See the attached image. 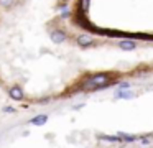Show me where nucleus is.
<instances>
[{"mask_svg":"<svg viewBox=\"0 0 153 148\" xmlns=\"http://www.w3.org/2000/svg\"><path fill=\"white\" fill-rule=\"evenodd\" d=\"M107 79H110V76L109 74H96V76H92V77H89V79H86L84 81V84H82V89L84 91H99V89H104V87H107Z\"/></svg>","mask_w":153,"mask_h":148,"instance_id":"1","label":"nucleus"},{"mask_svg":"<svg viewBox=\"0 0 153 148\" xmlns=\"http://www.w3.org/2000/svg\"><path fill=\"white\" fill-rule=\"evenodd\" d=\"M77 43H79L81 46H89L91 43H92V38L87 36V35H81V36H77Z\"/></svg>","mask_w":153,"mask_h":148,"instance_id":"8","label":"nucleus"},{"mask_svg":"<svg viewBox=\"0 0 153 148\" xmlns=\"http://www.w3.org/2000/svg\"><path fill=\"white\" fill-rule=\"evenodd\" d=\"M87 8H89V0H81V10L87 12Z\"/></svg>","mask_w":153,"mask_h":148,"instance_id":"10","label":"nucleus"},{"mask_svg":"<svg viewBox=\"0 0 153 148\" xmlns=\"http://www.w3.org/2000/svg\"><path fill=\"white\" fill-rule=\"evenodd\" d=\"M46 122H48V115L40 114V115H36V117L31 118L30 123H33V125H43V123H46Z\"/></svg>","mask_w":153,"mask_h":148,"instance_id":"4","label":"nucleus"},{"mask_svg":"<svg viewBox=\"0 0 153 148\" xmlns=\"http://www.w3.org/2000/svg\"><path fill=\"white\" fill-rule=\"evenodd\" d=\"M115 97L117 99H133L135 94H133V92H128V91H119V89H117Z\"/></svg>","mask_w":153,"mask_h":148,"instance_id":"7","label":"nucleus"},{"mask_svg":"<svg viewBox=\"0 0 153 148\" xmlns=\"http://www.w3.org/2000/svg\"><path fill=\"white\" fill-rule=\"evenodd\" d=\"M51 39H53L54 43H63L64 39H66V35H64L63 31H59V30H56V31L51 33Z\"/></svg>","mask_w":153,"mask_h":148,"instance_id":"5","label":"nucleus"},{"mask_svg":"<svg viewBox=\"0 0 153 148\" xmlns=\"http://www.w3.org/2000/svg\"><path fill=\"white\" fill-rule=\"evenodd\" d=\"M8 94H10V97L13 99V100H22V99L25 97V95H23V91H22V87H18V86L12 87Z\"/></svg>","mask_w":153,"mask_h":148,"instance_id":"3","label":"nucleus"},{"mask_svg":"<svg viewBox=\"0 0 153 148\" xmlns=\"http://www.w3.org/2000/svg\"><path fill=\"white\" fill-rule=\"evenodd\" d=\"M135 41H132V39H122L120 41V48L125 49V51H130V49H135Z\"/></svg>","mask_w":153,"mask_h":148,"instance_id":"6","label":"nucleus"},{"mask_svg":"<svg viewBox=\"0 0 153 148\" xmlns=\"http://www.w3.org/2000/svg\"><path fill=\"white\" fill-rule=\"evenodd\" d=\"M4 112H7V114H12V112H15V109L10 107V105H7V107H4Z\"/></svg>","mask_w":153,"mask_h":148,"instance_id":"12","label":"nucleus"},{"mask_svg":"<svg viewBox=\"0 0 153 148\" xmlns=\"http://www.w3.org/2000/svg\"><path fill=\"white\" fill-rule=\"evenodd\" d=\"M128 87H130L128 82H122V84L119 86V91H125V89H128Z\"/></svg>","mask_w":153,"mask_h":148,"instance_id":"11","label":"nucleus"},{"mask_svg":"<svg viewBox=\"0 0 153 148\" xmlns=\"http://www.w3.org/2000/svg\"><path fill=\"white\" fill-rule=\"evenodd\" d=\"M117 138H119V141H127V143H132V141L138 140V137H135V135H132V133H125V132H119V133H117Z\"/></svg>","mask_w":153,"mask_h":148,"instance_id":"2","label":"nucleus"},{"mask_svg":"<svg viewBox=\"0 0 153 148\" xmlns=\"http://www.w3.org/2000/svg\"><path fill=\"white\" fill-rule=\"evenodd\" d=\"M0 5L5 7V8H10L13 5V0H0Z\"/></svg>","mask_w":153,"mask_h":148,"instance_id":"9","label":"nucleus"}]
</instances>
